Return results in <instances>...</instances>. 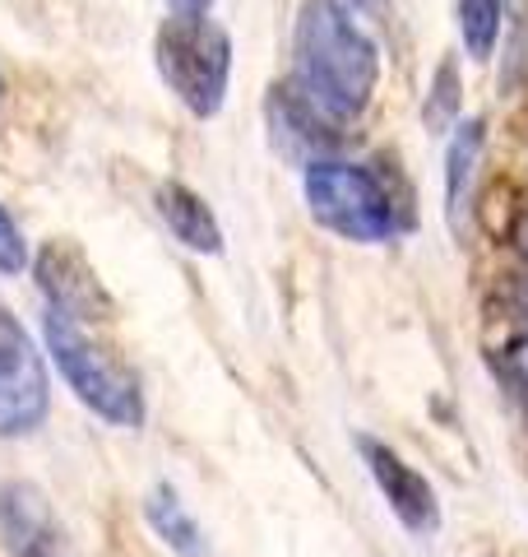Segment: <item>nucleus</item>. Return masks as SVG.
<instances>
[{"instance_id":"f257e3e1","label":"nucleus","mask_w":528,"mask_h":557,"mask_svg":"<svg viewBox=\"0 0 528 557\" xmlns=\"http://www.w3.org/2000/svg\"><path fill=\"white\" fill-rule=\"evenodd\" d=\"M292 84L334 126H352L372 108L380 47L343 0H302L292 24Z\"/></svg>"},{"instance_id":"f03ea898","label":"nucleus","mask_w":528,"mask_h":557,"mask_svg":"<svg viewBox=\"0 0 528 557\" xmlns=\"http://www.w3.org/2000/svg\"><path fill=\"white\" fill-rule=\"evenodd\" d=\"M42 339L56 372L75 399L98 413L112 428H139L144 423V386L139 372L126 362V354L102 335L98 325L75 321L65 311H42Z\"/></svg>"},{"instance_id":"7ed1b4c3","label":"nucleus","mask_w":528,"mask_h":557,"mask_svg":"<svg viewBox=\"0 0 528 557\" xmlns=\"http://www.w3.org/2000/svg\"><path fill=\"white\" fill-rule=\"evenodd\" d=\"M153 65L196 121H214L232 89V33L214 14H167L153 33Z\"/></svg>"},{"instance_id":"20e7f679","label":"nucleus","mask_w":528,"mask_h":557,"mask_svg":"<svg viewBox=\"0 0 528 557\" xmlns=\"http://www.w3.org/2000/svg\"><path fill=\"white\" fill-rule=\"evenodd\" d=\"M302 196L320 228L343 242H357V247H380L403 228V205L394 186L372 163H352L339 153L311 163L302 172Z\"/></svg>"},{"instance_id":"39448f33","label":"nucleus","mask_w":528,"mask_h":557,"mask_svg":"<svg viewBox=\"0 0 528 557\" xmlns=\"http://www.w3.org/2000/svg\"><path fill=\"white\" fill-rule=\"evenodd\" d=\"M51 381L38 344L0 298V437H28L47 423Z\"/></svg>"},{"instance_id":"423d86ee","label":"nucleus","mask_w":528,"mask_h":557,"mask_svg":"<svg viewBox=\"0 0 528 557\" xmlns=\"http://www.w3.org/2000/svg\"><path fill=\"white\" fill-rule=\"evenodd\" d=\"M33 274H38L47 311H65V317L88 321V325H102L116 317L108 284H102L98 270L88 265V256L70 237H51L47 247L33 256Z\"/></svg>"},{"instance_id":"0eeeda50","label":"nucleus","mask_w":528,"mask_h":557,"mask_svg":"<svg viewBox=\"0 0 528 557\" xmlns=\"http://www.w3.org/2000/svg\"><path fill=\"white\" fill-rule=\"evenodd\" d=\"M352 446H357V456L366 465V474H372V483L380 487V497L390 502V511L399 516V525L422 539L436 534L440 530V497H436L431 479L422 474L417 465L403 460L390 442L372 437V432H357Z\"/></svg>"},{"instance_id":"6e6552de","label":"nucleus","mask_w":528,"mask_h":557,"mask_svg":"<svg viewBox=\"0 0 528 557\" xmlns=\"http://www.w3.org/2000/svg\"><path fill=\"white\" fill-rule=\"evenodd\" d=\"M264 131H269L278 159L297 163L302 172L320 159H334V149H339V126L292 79L269 84V94H264Z\"/></svg>"},{"instance_id":"1a4fd4ad","label":"nucleus","mask_w":528,"mask_h":557,"mask_svg":"<svg viewBox=\"0 0 528 557\" xmlns=\"http://www.w3.org/2000/svg\"><path fill=\"white\" fill-rule=\"evenodd\" d=\"M0 548L5 557H75L51 497L28 479L0 483Z\"/></svg>"},{"instance_id":"9d476101","label":"nucleus","mask_w":528,"mask_h":557,"mask_svg":"<svg viewBox=\"0 0 528 557\" xmlns=\"http://www.w3.org/2000/svg\"><path fill=\"white\" fill-rule=\"evenodd\" d=\"M153 209L167 223V233L196 256H223V223L209 209V200L186 182H158Z\"/></svg>"},{"instance_id":"9b49d317","label":"nucleus","mask_w":528,"mask_h":557,"mask_svg":"<svg viewBox=\"0 0 528 557\" xmlns=\"http://www.w3.org/2000/svg\"><path fill=\"white\" fill-rule=\"evenodd\" d=\"M144 520L172 557H209V534L200 525V516L186 507V497L167 479L144 493Z\"/></svg>"},{"instance_id":"f8f14e48","label":"nucleus","mask_w":528,"mask_h":557,"mask_svg":"<svg viewBox=\"0 0 528 557\" xmlns=\"http://www.w3.org/2000/svg\"><path fill=\"white\" fill-rule=\"evenodd\" d=\"M482 149H487V116H464L460 126L450 131V145H445V214H450L454 233L464 228V209L473 196Z\"/></svg>"},{"instance_id":"ddd939ff","label":"nucleus","mask_w":528,"mask_h":557,"mask_svg":"<svg viewBox=\"0 0 528 557\" xmlns=\"http://www.w3.org/2000/svg\"><path fill=\"white\" fill-rule=\"evenodd\" d=\"M460 14V42L468 51V61H491L501 42V24H505V0H454Z\"/></svg>"},{"instance_id":"4468645a","label":"nucleus","mask_w":528,"mask_h":557,"mask_svg":"<svg viewBox=\"0 0 528 557\" xmlns=\"http://www.w3.org/2000/svg\"><path fill=\"white\" fill-rule=\"evenodd\" d=\"M460 65H454V57H445L440 61V70H436V79H431V94H427V131H436V135H450L454 126H460Z\"/></svg>"},{"instance_id":"2eb2a0df","label":"nucleus","mask_w":528,"mask_h":557,"mask_svg":"<svg viewBox=\"0 0 528 557\" xmlns=\"http://www.w3.org/2000/svg\"><path fill=\"white\" fill-rule=\"evenodd\" d=\"M33 265V251H28V237H24V228L14 223V214L5 205H0V274H24Z\"/></svg>"},{"instance_id":"dca6fc26","label":"nucleus","mask_w":528,"mask_h":557,"mask_svg":"<svg viewBox=\"0 0 528 557\" xmlns=\"http://www.w3.org/2000/svg\"><path fill=\"white\" fill-rule=\"evenodd\" d=\"M496 372H501V381L510 386V395L528 405V330H524V335H515L496 354Z\"/></svg>"},{"instance_id":"f3484780","label":"nucleus","mask_w":528,"mask_h":557,"mask_svg":"<svg viewBox=\"0 0 528 557\" xmlns=\"http://www.w3.org/2000/svg\"><path fill=\"white\" fill-rule=\"evenodd\" d=\"M348 10L357 14V20H376V24L390 20V0H348Z\"/></svg>"},{"instance_id":"a211bd4d","label":"nucleus","mask_w":528,"mask_h":557,"mask_svg":"<svg viewBox=\"0 0 528 557\" xmlns=\"http://www.w3.org/2000/svg\"><path fill=\"white\" fill-rule=\"evenodd\" d=\"M172 14H214L218 0H167Z\"/></svg>"},{"instance_id":"6ab92c4d","label":"nucleus","mask_w":528,"mask_h":557,"mask_svg":"<svg viewBox=\"0 0 528 557\" xmlns=\"http://www.w3.org/2000/svg\"><path fill=\"white\" fill-rule=\"evenodd\" d=\"M515 251H519V256L528 260V214H524V219L515 223Z\"/></svg>"},{"instance_id":"aec40b11","label":"nucleus","mask_w":528,"mask_h":557,"mask_svg":"<svg viewBox=\"0 0 528 557\" xmlns=\"http://www.w3.org/2000/svg\"><path fill=\"white\" fill-rule=\"evenodd\" d=\"M519 311H524V317H528V288L519 293Z\"/></svg>"},{"instance_id":"412c9836","label":"nucleus","mask_w":528,"mask_h":557,"mask_svg":"<svg viewBox=\"0 0 528 557\" xmlns=\"http://www.w3.org/2000/svg\"><path fill=\"white\" fill-rule=\"evenodd\" d=\"M0 102H5V79H0Z\"/></svg>"}]
</instances>
